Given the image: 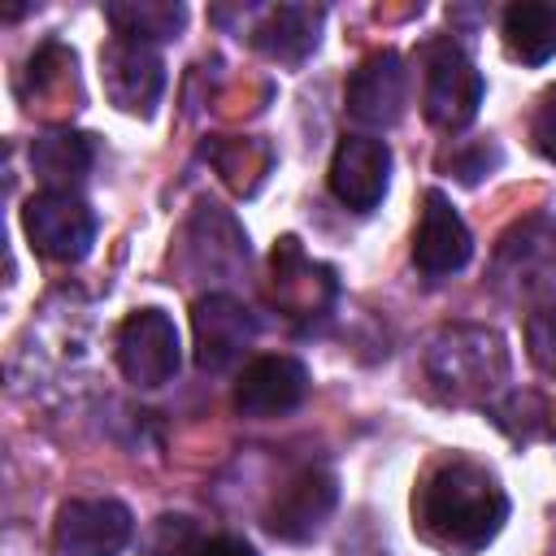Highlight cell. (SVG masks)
<instances>
[{"label": "cell", "mask_w": 556, "mask_h": 556, "mask_svg": "<svg viewBox=\"0 0 556 556\" xmlns=\"http://www.w3.org/2000/svg\"><path fill=\"white\" fill-rule=\"evenodd\" d=\"M504 521L508 495L500 478L469 456H439L413 491V530L447 556L482 552L504 530Z\"/></svg>", "instance_id": "6da1fadb"}, {"label": "cell", "mask_w": 556, "mask_h": 556, "mask_svg": "<svg viewBox=\"0 0 556 556\" xmlns=\"http://www.w3.org/2000/svg\"><path fill=\"white\" fill-rule=\"evenodd\" d=\"M426 378L452 404H491L508 382V348L486 326H443L426 348Z\"/></svg>", "instance_id": "7a4b0ae2"}, {"label": "cell", "mask_w": 556, "mask_h": 556, "mask_svg": "<svg viewBox=\"0 0 556 556\" xmlns=\"http://www.w3.org/2000/svg\"><path fill=\"white\" fill-rule=\"evenodd\" d=\"M491 291L526 313L556 308V217L530 213L504 230L491 261Z\"/></svg>", "instance_id": "3957f363"}, {"label": "cell", "mask_w": 556, "mask_h": 556, "mask_svg": "<svg viewBox=\"0 0 556 556\" xmlns=\"http://www.w3.org/2000/svg\"><path fill=\"white\" fill-rule=\"evenodd\" d=\"M417 65H421V113H426V122L439 126V130H465L478 117V104H482V91H486L473 61L452 39H434V43L421 48Z\"/></svg>", "instance_id": "277c9868"}, {"label": "cell", "mask_w": 556, "mask_h": 556, "mask_svg": "<svg viewBox=\"0 0 556 556\" xmlns=\"http://www.w3.org/2000/svg\"><path fill=\"white\" fill-rule=\"evenodd\" d=\"M22 230L30 248L48 261H83L96 243V213L78 191H39L22 208Z\"/></svg>", "instance_id": "5b68a950"}, {"label": "cell", "mask_w": 556, "mask_h": 556, "mask_svg": "<svg viewBox=\"0 0 556 556\" xmlns=\"http://www.w3.org/2000/svg\"><path fill=\"white\" fill-rule=\"evenodd\" d=\"M178 361H182V343H178V326L169 313L135 308L117 326V365L135 387L143 391L165 387L178 374Z\"/></svg>", "instance_id": "8992f818"}, {"label": "cell", "mask_w": 556, "mask_h": 556, "mask_svg": "<svg viewBox=\"0 0 556 556\" xmlns=\"http://www.w3.org/2000/svg\"><path fill=\"white\" fill-rule=\"evenodd\" d=\"M191 334H195V365L204 374H226L256 339V317L243 300L226 291H208L191 308Z\"/></svg>", "instance_id": "52a82bcc"}, {"label": "cell", "mask_w": 556, "mask_h": 556, "mask_svg": "<svg viewBox=\"0 0 556 556\" xmlns=\"http://www.w3.org/2000/svg\"><path fill=\"white\" fill-rule=\"evenodd\" d=\"M100 78H104L109 100L122 113L152 117L156 104H161V91H165V61H161L156 48L113 35L100 52Z\"/></svg>", "instance_id": "ba28073f"}, {"label": "cell", "mask_w": 556, "mask_h": 556, "mask_svg": "<svg viewBox=\"0 0 556 556\" xmlns=\"http://www.w3.org/2000/svg\"><path fill=\"white\" fill-rule=\"evenodd\" d=\"M404 100H408V70H404V61H400L395 48L369 52L352 70L348 91H343L348 117L361 122V126H374V130L395 126L400 113H404Z\"/></svg>", "instance_id": "9c48e42d"}, {"label": "cell", "mask_w": 556, "mask_h": 556, "mask_svg": "<svg viewBox=\"0 0 556 556\" xmlns=\"http://www.w3.org/2000/svg\"><path fill=\"white\" fill-rule=\"evenodd\" d=\"M339 504V482L330 469H300L269 504L265 526L282 543H308L334 513Z\"/></svg>", "instance_id": "30bf717a"}, {"label": "cell", "mask_w": 556, "mask_h": 556, "mask_svg": "<svg viewBox=\"0 0 556 556\" xmlns=\"http://www.w3.org/2000/svg\"><path fill=\"white\" fill-rule=\"evenodd\" d=\"M135 534V517L122 500H70L56 517V543L65 556H122Z\"/></svg>", "instance_id": "8fae6325"}, {"label": "cell", "mask_w": 556, "mask_h": 556, "mask_svg": "<svg viewBox=\"0 0 556 556\" xmlns=\"http://www.w3.org/2000/svg\"><path fill=\"white\" fill-rule=\"evenodd\" d=\"M469 256H473V235H469L465 217L452 208V200L443 191H426L417 235H413V265L426 278H447V274L465 269Z\"/></svg>", "instance_id": "7c38bea8"}, {"label": "cell", "mask_w": 556, "mask_h": 556, "mask_svg": "<svg viewBox=\"0 0 556 556\" xmlns=\"http://www.w3.org/2000/svg\"><path fill=\"white\" fill-rule=\"evenodd\" d=\"M391 182V148L374 135H343L330 161V191L339 204L369 213Z\"/></svg>", "instance_id": "4fadbf2b"}, {"label": "cell", "mask_w": 556, "mask_h": 556, "mask_svg": "<svg viewBox=\"0 0 556 556\" xmlns=\"http://www.w3.org/2000/svg\"><path fill=\"white\" fill-rule=\"evenodd\" d=\"M304 395H308V369L295 356H256L252 365H243L235 382V408L256 421L300 408Z\"/></svg>", "instance_id": "5bb4252c"}, {"label": "cell", "mask_w": 556, "mask_h": 556, "mask_svg": "<svg viewBox=\"0 0 556 556\" xmlns=\"http://www.w3.org/2000/svg\"><path fill=\"white\" fill-rule=\"evenodd\" d=\"M274 300L291 317H317L334 300V274L313 265L295 235H282L274 248Z\"/></svg>", "instance_id": "9a60e30c"}, {"label": "cell", "mask_w": 556, "mask_h": 556, "mask_svg": "<svg viewBox=\"0 0 556 556\" xmlns=\"http://www.w3.org/2000/svg\"><path fill=\"white\" fill-rule=\"evenodd\" d=\"M187 265L191 274H235L239 265H248V235L226 208H195V217L187 222Z\"/></svg>", "instance_id": "2e32d148"}, {"label": "cell", "mask_w": 556, "mask_h": 556, "mask_svg": "<svg viewBox=\"0 0 556 556\" xmlns=\"http://www.w3.org/2000/svg\"><path fill=\"white\" fill-rule=\"evenodd\" d=\"M317 39H321V9H313V4L265 9L252 30V43L278 65H300L317 48Z\"/></svg>", "instance_id": "e0dca14e"}, {"label": "cell", "mask_w": 556, "mask_h": 556, "mask_svg": "<svg viewBox=\"0 0 556 556\" xmlns=\"http://www.w3.org/2000/svg\"><path fill=\"white\" fill-rule=\"evenodd\" d=\"M96 165L91 135L78 130H48L30 143V169L43 182V191H74Z\"/></svg>", "instance_id": "ac0fdd59"}, {"label": "cell", "mask_w": 556, "mask_h": 556, "mask_svg": "<svg viewBox=\"0 0 556 556\" xmlns=\"http://www.w3.org/2000/svg\"><path fill=\"white\" fill-rule=\"evenodd\" d=\"M504 48L508 56L526 61V65H543L556 56V4L543 0H517L504 9Z\"/></svg>", "instance_id": "d6986e66"}, {"label": "cell", "mask_w": 556, "mask_h": 556, "mask_svg": "<svg viewBox=\"0 0 556 556\" xmlns=\"http://www.w3.org/2000/svg\"><path fill=\"white\" fill-rule=\"evenodd\" d=\"M26 83H30V91H26L30 109L35 104L39 109H65V104L78 109V100H83V91H78V56L65 43H43L26 65Z\"/></svg>", "instance_id": "ffe728a7"}, {"label": "cell", "mask_w": 556, "mask_h": 556, "mask_svg": "<svg viewBox=\"0 0 556 556\" xmlns=\"http://www.w3.org/2000/svg\"><path fill=\"white\" fill-rule=\"evenodd\" d=\"M109 26L117 39H135V43H165L187 26V9L182 4H165V0H126V4H109L104 9Z\"/></svg>", "instance_id": "44dd1931"}, {"label": "cell", "mask_w": 556, "mask_h": 556, "mask_svg": "<svg viewBox=\"0 0 556 556\" xmlns=\"http://www.w3.org/2000/svg\"><path fill=\"white\" fill-rule=\"evenodd\" d=\"M200 547H204V534L182 513H161L139 539V556H200Z\"/></svg>", "instance_id": "7402d4cb"}, {"label": "cell", "mask_w": 556, "mask_h": 556, "mask_svg": "<svg viewBox=\"0 0 556 556\" xmlns=\"http://www.w3.org/2000/svg\"><path fill=\"white\" fill-rule=\"evenodd\" d=\"M526 348H530V361L539 365V374L556 378V308L526 317Z\"/></svg>", "instance_id": "603a6c76"}, {"label": "cell", "mask_w": 556, "mask_h": 556, "mask_svg": "<svg viewBox=\"0 0 556 556\" xmlns=\"http://www.w3.org/2000/svg\"><path fill=\"white\" fill-rule=\"evenodd\" d=\"M530 143L539 156L556 161V87H547L539 100H534V113H530Z\"/></svg>", "instance_id": "cb8c5ba5"}, {"label": "cell", "mask_w": 556, "mask_h": 556, "mask_svg": "<svg viewBox=\"0 0 556 556\" xmlns=\"http://www.w3.org/2000/svg\"><path fill=\"white\" fill-rule=\"evenodd\" d=\"M495 165H500V148H495V143H473L469 152H456V156H452V169H456L460 182H478V178L491 174Z\"/></svg>", "instance_id": "d4e9b609"}, {"label": "cell", "mask_w": 556, "mask_h": 556, "mask_svg": "<svg viewBox=\"0 0 556 556\" xmlns=\"http://www.w3.org/2000/svg\"><path fill=\"white\" fill-rule=\"evenodd\" d=\"M200 556H256V547L248 539H235V534H217V539H204Z\"/></svg>", "instance_id": "484cf974"}]
</instances>
